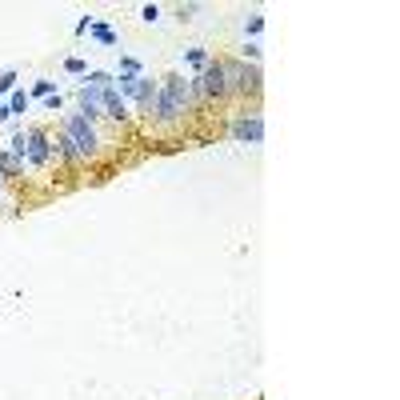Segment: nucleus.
<instances>
[{
  "mask_svg": "<svg viewBox=\"0 0 400 400\" xmlns=\"http://www.w3.org/2000/svg\"><path fill=\"white\" fill-rule=\"evenodd\" d=\"M192 92H189V76L184 72H164L156 80V100H152L149 124L156 132H176L184 129V120L192 116Z\"/></svg>",
  "mask_w": 400,
  "mask_h": 400,
  "instance_id": "nucleus-1",
  "label": "nucleus"
},
{
  "mask_svg": "<svg viewBox=\"0 0 400 400\" xmlns=\"http://www.w3.org/2000/svg\"><path fill=\"white\" fill-rule=\"evenodd\" d=\"M220 60H224L232 104H240V112H249V100H252V109H256V100L264 96V72H260V64H244L240 56H220Z\"/></svg>",
  "mask_w": 400,
  "mask_h": 400,
  "instance_id": "nucleus-2",
  "label": "nucleus"
},
{
  "mask_svg": "<svg viewBox=\"0 0 400 400\" xmlns=\"http://www.w3.org/2000/svg\"><path fill=\"white\" fill-rule=\"evenodd\" d=\"M60 132H64V140L72 144L80 169H89V164H96V160H100V152H104V136H100V129L92 124V120H84L80 112H64V116H60Z\"/></svg>",
  "mask_w": 400,
  "mask_h": 400,
  "instance_id": "nucleus-3",
  "label": "nucleus"
},
{
  "mask_svg": "<svg viewBox=\"0 0 400 400\" xmlns=\"http://www.w3.org/2000/svg\"><path fill=\"white\" fill-rule=\"evenodd\" d=\"M112 84H116V92L124 96V104H129V109H136L140 116L149 120L152 100H156V80L144 76V72H116V76H112Z\"/></svg>",
  "mask_w": 400,
  "mask_h": 400,
  "instance_id": "nucleus-4",
  "label": "nucleus"
},
{
  "mask_svg": "<svg viewBox=\"0 0 400 400\" xmlns=\"http://www.w3.org/2000/svg\"><path fill=\"white\" fill-rule=\"evenodd\" d=\"M20 140H24V152H20L24 169H32V172L49 169V164H52V129H44V124H29V129H20Z\"/></svg>",
  "mask_w": 400,
  "mask_h": 400,
  "instance_id": "nucleus-5",
  "label": "nucleus"
},
{
  "mask_svg": "<svg viewBox=\"0 0 400 400\" xmlns=\"http://www.w3.org/2000/svg\"><path fill=\"white\" fill-rule=\"evenodd\" d=\"M196 84H200V96H204V104H212V109H229L232 96H229V76H224V60L212 56L204 69L196 72Z\"/></svg>",
  "mask_w": 400,
  "mask_h": 400,
  "instance_id": "nucleus-6",
  "label": "nucleus"
},
{
  "mask_svg": "<svg viewBox=\"0 0 400 400\" xmlns=\"http://www.w3.org/2000/svg\"><path fill=\"white\" fill-rule=\"evenodd\" d=\"M104 89H109V84H104ZM104 89L92 84V80H80V89H76V112L84 120H92V124L104 120Z\"/></svg>",
  "mask_w": 400,
  "mask_h": 400,
  "instance_id": "nucleus-7",
  "label": "nucleus"
},
{
  "mask_svg": "<svg viewBox=\"0 0 400 400\" xmlns=\"http://www.w3.org/2000/svg\"><path fill=\"white\" fill-rule=\"evenodd\" d=\"M229 132H232L236 144H260V140H264V116H260V109L236 112V120H232Z\"/></svg>",
  "mask_w": 400,
  "mask_h": 400,
  "instance_id": "nucleus-8",
  "label": "nucleus"
},
{
  "mask_svg": "<svg viewBox=\"0 0 400 400\" xmlns=\"http://www.w3.org/2000/svg\"><path fill=\"white\" fill-rule=\"evenodd\" d=\"M104 120H116V124H129L132 120V112H129V104H124V96L116 92V84L104 89Z\"/></svg>",
  "mask_w": 400,
  "mask_h": 400,
  "instance_id": "nucleus-9",
  "label": "nucleus"
},
{
  "mask_svg": "<svg viewBox=\"0 0 400 400\" xmlns=\"http://www.w3.org/2000/svg\"><path fill=\"white\" fill-rule=\"evenodd\" d=\"M24 160L20 156H12L9 149H0V180H4V184H9V180H24Z\"/></svg>",
  "mask_w": 400,
  "mask_h": 400,
  "instance_id": "nucleus-10",
  "label": "nucleus"
},
{
  "mask_svg": "<svg viewBox=\"0 0 400 400\" xmlns=\"http://www.w3.org/2000/svg\"><path fill=\"white\" fill-rule=\"evenodd\" d=\"M29 104H32V96H29L24 89H12V92H9V100H4L9 116H24V112H29Z\"/></svg>",
  "mask_w": 400,
  "mask_h": 400,
  "instance_id": "nucleus-11",
  "label": "nucleus"
},
{
  "mask_svg": "<svg viewBox=\"0 0 400 400\" xmlns=\"http://www.w3.org/2000/svg\"><path fill=\"white\" fill-rule=\"evenodd\" d=\"M92 40H96V44H104V49H116V29H109V24H104V20H96V24H92V32H89Z\"/></svg>",
  "mask_w": 400,
  "mask_h": 400,
  "instance_id": "nucleus-12",
  "label": "nucleus"
},
{
  "mask_svg": "<svg viewBox=\"0 0 400 400\" xmlns=\"http://www.w3.org/2000/svg\"><path fill=\"white\" fill-rule=\"evenodd\" d=\"M184 60H189V64H192V69H204V64H209V60H212V52L209 49H204V44H192V49H184Z\"/></svg>",
  "mask_w": 400,
  "mask_h": 400,
  "instance_id": "nucleus-13",
  "label": "nucleus"
},
{
  "mask_svg": "<svg viewBox=\"0 0 400 400\" xmlns=\"http://www.w3.org/2000/svg\"><path fill=\"white\" fill-rule=\"evenodd\" d=\"M260 32H264V12H256V9H252L249 16H244V36H249V40H256Z\"/></svg>",
  "mask_w": 400,
  "mask_h": 400,
  "instance_id": "nucleus-14",
  "label": "nucleus"
},
{
  "mask_svg": "<svg viewBox=\"0 0 400 400\" xmlns=\"http://www.w3.org/2000/svg\"><path fill=\"white\" fill-rule=\"evenodd\" d=\"M52 92H56V80L40 76V80H32V92H29V96H40V100H44V96H52Z\"/></svg>",
  "mask_w": 400,
  "mask_h": 400,
  "instance_id": "nucleus-15",
  "label": "nucleus"
},
{
  "mask_svg": "<svg viewBox=\"0 0 400 400\" xmlns=\"http://www.w3.org/2000/svg\"><path fill=\"white\" fill-rule=\"evenodd\" d=\"M16 69H4V72H0V100H4V96H9V92L12 89H16Z\"/></svg>",
  "mask_w": 400,
  "mask_h": 400,
  "instance_id": "nucleus-16",
  "label": "nucleus"
},
{
  "mask_svg": "<svg viewBox=\"0 0 400 400\" xmlns=\"http://www.w3.org/2000/svg\"><path fill=\"white\" fill-rule=\"evenodd\" d=\"M240 60H244V64H260V44H256V40H244V49H240Z\"/></svg>",
  "mask_w": 400,
  "mask_h": 400,
  "instance_id": "nucleus-17",
  "label": "nucleus"
},
{
  "mask_svg": "<svg viewBox=\"0 0 400 400\" xmlns=\"http://www.w3.org/2000/svg\"><path fill=\"white\" fill-rule=\"evenodd\" d=\"M64 72H72V76H89V60L69 56V60H64Z\"/></svg>",
  "mask_w": 400,
  "mask_h": 400,
  "instance_id": "nucleus-18",
  "label": "nucleus"
},
{
  "mask_svg": "<svg viewBox=\"0 0 400 400\" xmlns=\"http://www.w3.org/2000/svg\"><path fill=\"white\" fill-rule=\"evenodd\" d=\"M140 20H144V24H156V20H160V4H144V9H140Z\"/></svg>",
  "mask_w": 400,
  "mask_h": 400,
  "instance_id": "nucleus-19",
  "label": "nucleus"
},
{
  "mask_svg": "<svg viewBox=\"0 0 400 400\" xmlns=\"http://www.w3.org/2000/svg\"><path fill=\"white\" fill-rule=\"evenodd\" d=\"M200 12V4H176V20H192Z\"/></svg>",
  "mask_w": 400,
  "mask_h": 400,
  "instance_id": "nucleus-20",
  "label": "nucleus"
},
{
  "mask_svg": "<svg viewBox=\"0 0 400 400\" xmlns=\"http://www.w3.org/2000/svg\"><path fill=\"white\" fill-rule=\"evenodd\" d=\"M44 109H49V112H60V109H64V96H60V92H52V96H44Z\"/></svg>",
  "mask_w": 400,
  "mask_h": 400,
  "instance_id": "nucleus-21",
  "label": "nucleus"
},
{
  "mask_svg": "<svg viewBox=\"0 0 400 400\" xmlns=\"http://www.w3.org/2000/svg\"><path fill=\"white\" fill-rule=\"evenodd\" d=\"M120 72H144L136 56H120Z\"/></svg>",
  "mask_w": 400,
  "mask_h": 400,
  "instance_id": "nucleus-22",
  "label": "nucleus"
},
{
  "mask_svg": "<svg viewBox=\"0 0 400 400\" xmlns=\"http://www.w3.org/2000/svg\"><path fill=\"white\" fill-rule=\"evenodd\" d=\"M92 24H96V16H80V20H76V36H84V32H92Z\"/></svg>",
  "mask_w": 400,
  "mask_h": 400,
  "instance_id": "nucleus-23",
  "label": "nucleus"
},
{
  "mask_svg": "<svg viewBox=\"0 0 400 400\" xmlns=\"http://www.w3.org/2000/svg\"><path fill=\"white\" fill-rule=\"evenodd\" d=\"M0 200H4V180H0Z\"/></svg>",
  "mask_w": 400,
  "mask_h": 400,
  "instance_id": "nucleus-24",
  "label": "nucleus"
}]
</instances>
